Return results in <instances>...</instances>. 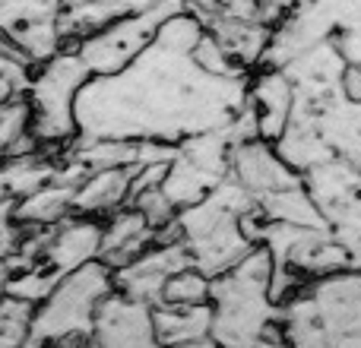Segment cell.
Returning a JSON list of instances; mask_svg holds the SVG:
<instances>
[{
    "mask_svg": "<svg viewBox=\"0 0 361 348\" xmlns=\"http://www.w3.org/2000/svg\"><path fill=\"white\" fill-rule=\"evenodd\" d=\"M203 32V23L184 10L127 70L92 76L76 99L80 137L180 143L235 124L250 105V82L216 76L197 61Z\"/></svg>",
    "mask_w": 361,
    "mask_h": 348,
    "instance_id": "6da1fadb",
    "label": "cell"
},
{
    "mask_svg": "<svg viewBox=\"0 0 361 348\" xmlns=\"http://www.w3.org/2000/svg\"><path fill=\"white\" fill-rule=\"evenodd\" d=\"M276 260L267 247H254L235 269L212 279V339L222 348H257L282 323V304L273 298Z\"/></svg>",
    "mask_w": 361,
    "mask_h": 348,
    "instance_id": "7a4b0ae2",
    "label": "cell"
},
{
    "mask_svg": "<svg viewBox=\"0 0 361 348\" xmlns=\"http://www.w3.org/2000/svg\"><path fill=\"white\" fill-rule=\"evenodd\" d=\"M282 326L295 348H361V273L307 282L282 304Z\"/></svg>",
    "mask_w": 361,
    "mask_h": 348,
    "instance_id": "3957f363",
    "label": "cell"
},
{
    "mask_svg": "<svg viewBox=\"0 0 361 348\" xmlns=\"http://www.w3.org/2000/svg\"><path fill=\"white\" fill-rule=\"evenodd\" d=\"M118 292L114 269L105 260H92L63 275L57 288L35 307L32 336L25 348H51L57 342H89L105 301Z\"/></svg>",
    "mask_w": 361,
    "mask_h": 348,
    "instance_id": "277c9868",
    "label": "cell"
},
{
    "mask_svg": "<svg viewBox=\"0 0 361 348\" xmlns=\"http://www.w3.org/2000/svg\"><path fill=\"white\" fill-rule=\"evenodd\" d=\"M92 80V70L76 48H63L51 61L38 63L29 101L35 108V137L48 149H63L80 137L76 124V99Z\"/></svg>",
    "mask_w": 361,
    "mask_h": 348,
    "instance_id": "5b68a950",
    "label": "cell"
},
{
    "mask_svg": "<svg viewBox=\"0 0 361 348\" xmlns=\"http://www.w3.org/2000/svg\"><path fill=\"white\" fill-rule=\"evenodd\" d=\"M184 10H187L184 0H159V4L146 6V10L121 16V19H114V23H108L105 29L80 38L76 51H80V57L86 61V67L92 70V76H114L130 67L159 38L162 25Z\"/></svg>",
    "mask_w": 361,
    "mask_h": 348,
    "instance_id": "8992f818",
    "label": "cell"
},
{
    "mask_svg": "<svg viewBox=\"0 0 361 348\" xmlns=\"http://www.w3.org/2000/svg\"><path fill=\"white\" fill-rule=\"evenodd\" d=\"M63 6L67 0H0L4 38L35 63L51 61L63 51Z\"/></svg>",
    "mask_w": 361,
    "mask_h": 348,
    "instance_id": "52a82bcc",
    "label": "cell"
},
{
    "mask_svg": "<svg viewBox=\"0 0 361 348\" xmlns=\"http://www.w3.org/2000/svg\"><path fill=\"white\" fill-rule=\"evenodd\" d=\"M187 266H193V260H190L187 244L180 241V231L175 222L171 228L162 231V237H159L146 254H140L137 260H130L127 266L114 269V279H118L121 294H127V298H133V301H143V304H149V307H159L169 279Z\"/></svg>",
    "mask_w": 361,
    "mask_h": 348,
    "instance_id": "ba28073f",
    "label": "cell"
},
{
    "mask_svg": "<svg viewBox=\"0 0 361 348\" xmlns=\"http://www.w3.org/2000/svg\"><path fill=\"white\" fill-rule=\"evenodd\" d=\"M92 348H169V345L159 342L149 304L114 292L99 313ZM184 348H222V345L216 339H206V342L184 345Z\"/></svg>",
    "mask_w": 361,
    "mask_h": 348,
    "instance_id": "9c48e42d",
    "label": "cell"
},
{
    "mask_svg": "<svg viewBox=\"0 0 361 348\" xmlns=\"http://www.w3.org/2000/svg\"><path fill=\"white\" fill-rule=\"evenodd\" d=\"M231 174L254 193L257 203L273 197V193L305 184V174L295 165H288L286 156L279 149H273V143L263 137L244 139V143L235 146V152H231Z\"/></svg>",
    "mask_w": 361,
    "mask_h": 348,
    "instance_id": "30bf717a",
    "label": "cell"
},
{
    "mask_svg": "<svg viewBox=\"0 0 361 348\" xmlns=\"http://www.w3.org/2000/svg\"><path fill=\"white\" fill-rule=\"evenodd\" d=\"M102 244H105V225L95 216H80L73 212L61 225H51V237L44 256L38 266L51 269L57 279L82 269L86 263L102 260Z\"/></svg>",
    "mask_w": 361,
    "mask_h": 348,
    "instance_id": "8fae6325",
    "label": "cell"
},
{
    "mask_svg": "<svg viewBox=\"0 0 361 348\" xmlns=\"http://www.w3.org/2000/svg\"><path fill=\"white\" fill-rule=\"evenodd\" d=\"M250 105L260 120V137L269 143H279L292 124L295 105H298V89L295 80L279 67H269L257 80H250Z\"/></svg>",
    "mask_w": 361,
    "mask_h": 348,
    "instance_id": "7c38bea8",
    "label": "cell"
},
{
    "mask_svg": "<svg viewBox=\"0 0 361 348\" xmlns=\"http://www.w3.org/2000/svg\"><path fill=\"white\" fill-rule=\"evenodd\" d=\"M159 237H162V231H159L137 206H124V209H118L114 216H108V222H105L102 260L111 269H121L130 260H137L140 254H146Z\"/></svg>",
    "mask_w": 361,
    "mask_h": 348,
    "instance_id": "4fadbf2b",
    "label": "cell"
},
{
    "mask_svg": "<svg viewBox=\"0 0 361 348\" xmlns=\"http://www.w3.org/2000/svg\"><path fill=\"white\" fill-rule=\"evenodd\" d=\"M140 168H99L76 187L73 209L80 216H114L133 203V180Z\"/></svg>",
    "mask_w": 361,
    "mask_h": 348,
    "instance_id": "5bb4252c",
    "label": "cell"
},
{
    "mask_svg": "<svg viewBox=\"0 0 361 348\" xmlns=\"http://www.w3.org/2000/svg\"><path fill=\"white\" fill-rule=\"evenodd\" d=\"M152 323L156 336L169 348H184L212 339V304L197 307H178V304H159L152 307Z\"/></svg>",
    "mask_w": 361,
    "mask_h": 348,
    "instance_id": "9a60e30c",
    "label": "cell"
},
{
    "mask_svg": "<svg viewBox=\"0 0 361 348\" xmlns=\"http://www.w3.org/2000/svg\"><path fill=\"white\" fill-rule=\"evenodd\" d=\"M73 203H76V184H63V180H51L42 190L29 193L23 199H13V216L23 225L32 228H51L61 225L63 218L73 216Z\"/></svg>",
    "mask_w": 361,
    "mask_h": 348,
    "instance_id": "2e32d148",
    "label": "cell"
},
{
    "mask_svg": "<svg viewBox=\"0 0 361 348\" xmlns=\"http://www.w3.org/2000/svg\"><path fill=\"white\" fill-rule=\"evenodd\" d=\"M35 67L38 63L32 61L25 51H19L16 44H10L4 38V51H0V99H25L35 82Z\"/></svg>",
    "mask_w": 361,
    "mask_h": 348,
    "instance_id": "e0dca14e",
    "label": "cell"
},
{
    "mask_svg": "<svg viewBox=\"0 0 361 348\" xmlns=\"http://www.w3.org/2000/svg\"><path fill=\"white\" fill-rule=\"evenodd\" d=\"M212 301V275H206L203 269L187 266L175 273L165 285L162 304H178V307H197Z\"/></svg>",
    "mask_w": 361,
    "mask_h": 348,
    "instance_id": "ac0fdd59",
    "label": "cell"
},
{
    "mask_svg": "<svg viewBox=\"0 0 361 348\" xmlns=\"http://www.w3.org/2000/svg\"><path fill=\"white\" fill-rule=\"evenodd\" d=\"M35 307L38 304H32V301L4 294V307H0V348H25L29 345Z\"/></svg>",
    "mask_w": 361,
    "mask_h": 348,
    "instance_id": "d6986e66",
    "label": "cell"
},
{
    "mask_svg": "<svg viewBox=\"0 0 361 348\" xmlns=\"http://www.w3.org/2000/svg\"><path fill=\"white\" fill-rule=\"evenodd\" d=\"M51 348H92V339H89V342H57Z\"/></svg>",
    "mask_w": 361,
    "mask_h": 348,
    "instance_id": "ffe728a7",
    "label": "cell"
}]
</instances>
